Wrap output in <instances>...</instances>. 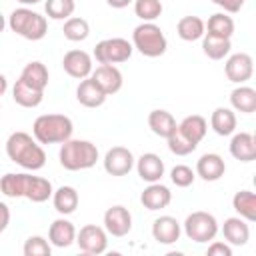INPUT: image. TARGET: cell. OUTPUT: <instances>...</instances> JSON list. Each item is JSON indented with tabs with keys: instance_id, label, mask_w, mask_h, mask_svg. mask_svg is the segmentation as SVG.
<instances>
[{
	"instance_id": "1",
	"label": "cell",
	"mask_w": 256,
	"mask_h": 256,
	"mask_svg": "<svg viewBox=\"0 0 256 256\" xmlns=\"http://www.w3.org/2000/svg\"><path fill=\"white\" fill-rule=\"evenodd\" d=\"M6 156L30 172H36L46 164V152L42 144L32 134L22 130H16L6 138Z\"/></svg>"
},
{
	"instance_id": "2",
	"label": "cell",
	"mask_w": 256,
	"mask_h": 256,
	"mask_svg": "<svg viewBox=\"0 0 256 256\" xmlns=\"http://www.w3.org/2000/svg\"><path fill=\"white\" fill-rule=\"evenodd\" d=\"M100 154L96 144H92L90 140H74L68 138L66 142H62L60 152H58V160L60 166L70 170V172H78V170H88L98 162Z\"/></svg>"
},
{
	"instance_id": "3",
	"label": "cell",
	"mask_w": 256,
	"mask_h": 256,
	"mask_svg": "<svg viewBox=\"0 0 256 256\" xmlns=\"http://www.w3.org/2000/svg\"><path fill=\"white\" fill-rule=\"evenodd\" d=\"M72 132L74 124L66 114H40L32 124V136L40 144H62Z\"/></svg>"
},
{
	"instance_id": "4",
	"label": "cell",
	"mask_w": 256,
	"mask_h": 256,
	"mask_svg": "<svg viewBox=\"0 0 256 256\" xmlns=\"http://www.w3.org/2000/svg\"><path fill=\"white\" fill-rule=\"evenodd\" d=\"M6 22H8V26H10V30L14 34H18V36H22L26 40H32V42L42 40L46 36V32H48L46 16L34 12L28 6H20V8L12 10Z\"/></svg>"
},
{
	"instance_id": "5",
	"label": "cell",
	"mask_w": 256,
	"mask_h": 256,
	"mask_svg": "<svg viewBox=\"0 0 256 256\" xmlns=\"http://www.w3.org/2000/svg\"><path fill=\"white\" fill-rule=\"evenodd\" d=\"M132 46L146 58H158L166 52L168 40L162 28L154 22H142L132 32Z\"/></svg>"
},
{
	"instance_id": "6",
	"label": "cell",
	"mask_w": 256,
	"mask_h": 256,
	"mask_svg": "<svg viewBox=\"0 0 256 256\" xmlns=\"http://www.w3.org/2000/svg\"><path fill=\"white\" fill-rule=\"evenodd\" d=\"M182 226H184V234L188 236V240H192L196 244L212 242L220 230L216 216L210 212H204V210H196V212L188 214Z\"/></svg>"
},
{
	"instance_id": "7",
	"label": "cell",
	"mask_w": 256,
	"mask_h": 256,
	"mask_svg": "<svg viewBox=\"0 0 256 256\" xmlns=\"http://www.w3.org/2000/svg\"><path fill=\"white\" fill-rule=\"evenodd\" d=\"M134 52L132 42H128L126 38L120 36H112V38H104L94 46L92 56L96 58L98 64H122L126 60H130Z\"/></svg>"
},
{
	"instance_id": "8",
	"label": "cell",
	"mask_w": 256,
	"mask_h": 256,
	"mask_svg": "<svg viewBox=\"0 0 256 256\" xmlns=\"http://www.w3.org/2000/svg\"><path fill=\"white\" fill-rule=\"evenodd\" d=\"M76 244L84 254H104L108 248V232L104 230V226L86 224L76 232Z\"/></svg>"
},
{
	"instance_id": "9",
	"label": "cell",
	"mask_w": 256,
	"mask_h": 256,
	"mask_svg": "<svg viewBox=\"0 0 256 256\" xmlns=\"http://www.w3.org/2000/svg\"><path fill=\"white\" fill-rule=\"evenodd\" d=\"M134 154L132 150H128L126 146H112L106 154H104V170L110 174V176H126L130 174V170L134 168Z\"/></svg>"
},
{
	"instance_id": "10",
	"label": "cell",
	"mask_w": 256,
	"mask_h": 256,
	"mask_svg": "<svg viewBox=\"0 0 256 256\" xmlns=\"http://www.w3.org/2000/svg\"><path fill=\"white\" fill-rule=\"evenodd\" d=\"M224 74L234 84L248 82L252 78V74H254V60H252V56L246 54V52L230 54L226 58V64H224Z\"/></svg>"
},
{
	"instance_id": "11",
	"label": "cell",
	"mask_w": 256,
	"mask_h": 256,
	"mask_svg": "<svg viewBox=\"0 0 256 256\" xmlns=\"http://www.w3.org/2000/svg\"><path fill=\"white\" fill-rule=\"evenodd\" d=\"M104 230L114 236V238H122L132 230V214L126 206L116 204L110 206L104 212Z\"/></svg>"
},
{
	"instance_id": "12",
	"label": "cell",
	"mask_w": 256,
	"mask_h": 256,
	"mask_svg": "<svg viewBox=\"0 0 256 256\" xmlns=\"http://www.w3.org/2000/svg\"><path fill=\"white\" fill-rule=\"evenodd\" d=\"M62 68L68 76L76 78V80H84L92 74L94 66H92V56L86 50H68L62 58Z\"/></svg>"
},
{
	"instance_id": "13",
	"label": "cell",
	"mask_w": 256,
	"mask_h": 256,
	"mask_svg": "<svg viewBox=\"0 0 256 256\" xmlns=\"http://www.w3.org/2000/svg\"><path fill=\"white\" fill-rule=\"evenodd\" d=\"M90 78L102 88V92L106 96L116 94L122 88V84H124L122 72L114 64H100V66H96V70H92Z\"/></svg>"
},
{
	"instance_id": "14",
	"label": "cell",
	"mask_w": 256,
	"mask_h": 256,
	"mask_svg": "<svg viewBox=\"0 0 256 256\" xmlns=\"http://www.w3.org/2000/svg\"><path fill=\"white\" fill-rule=\"evenodd\" d=\"M180 234H182V226L180 222L174 218V216H158L154 222H152V238L158 242V244H174L180 240Z\"/></svg>"
},
{
	"instance_id": "15",
	"label": "cell",
	"mask_w": 256,
	"mask_h": 256,
	"mask_svg": "<svg viewBox=\"0 0 256 256\" xmlns=\"http://www.w3.org/2000/svg\"><path fill=\"white\" fill-rule=\"evenodd\" d=\"M134 166H136V172H138V176L144 180V182H160L162 180V176H164V170H166V166H164V160L158 156V154H154V152H144L136 162H134Z\"/></svg>"
},
{
	"instance_id": "16",
	"label": "cell",
	"mask_w": 256,
	"mask_h": 256,
	"mask_svg": "<svg viewBox=\"0 0 256 256\" xmlns=\"http://www.w3.org/2000/svg\"><path fill=\"white\" fill-rule=\"evenodd\" d=\"M226 172V162L220 154L216 152H206L198 158L196 162V176H200L206 182H216L224 176Z\"/></svg>"
},
{
	"instance_id": "17",
	"label": "cell",
	"mask_w": 256,
	"mask_h": 256,
	"mask_svg": "<svg viewBox=\"0 0 256 256\" xmlns=\"http://www.w3.org/2000/svg\"><path fill=\"white\" fill-rule=\"evenodd\" d=\"M140 202H142V206L146 210H152V212L154 210H162V208H166L172 202V192H170L168 186H164L160 182H150L142 190Z\"/></svg>"
},
{
	"instance_id": "18",
	"label": "cell",
	"mask_w": 256,
	"mask_h": 256,
	"mask_svg": "<svg viewBox=\"0 0 256 256\" xmlns=\"http://www.w3.org/2000/svg\"><path fill=\"white\" fill-rule=\"evenodd\" d=\"M48 242L52 246H56V248L72 246L76 242V228H74V224L68 218H64V216L56 218L50 224V228H48Z\"/></svg>"
},
{
	"instance_id": "19",
	"label": "cell",
	"mask_w": 256,
	"mask_h": 256,
	"mask_svg": "<svg viewBox=\"0 0 256 256\" xmlns=\"http://www.w3.org/2000/svg\"><path fill=\"white\" fill-rule=\"evenodd\" d=\"M230 154L240 162L256 160V138L250 132H234L230 140Z\"/></svg>"
},
{
	"instance_id": "20",
	"label": "cell",
	"mask_w": 256,
	"mask_h": 256,
	"mask_svg": "<svg viewBox=\"0 0 256 256\" xmlns=\"http://www.w3.org/2000/svg\"><path fill=\"white\" fill-rule=\"evenodd\" d=\"M222 236L230 246H244L250 240V226L242 216H230L222 224Z\"/></svg>"
},
{
	"instance_id": "21",
	"label": "cell",
	"mask_w": 256,
	"mask_h": 256,
	"mask_svg": "<svg viewBox=\"0 0 256 256\" xmlns=\"http://www.w3.org/2000/svg\"><path fill=\"white\" fill-rule=\"evenodd\" d=\"M106 94L102 92V88L88 76L84 80H80L78 88H76V100L84 106V108H98L106 102Z\"/></svg>"
},
{
	"instance_id": "22",
	"label": "cell",
	"mask_w": 256,
	"mask_h": 256,
	"mask_svg": "<svg viewBox=\"0 0 256 256\" xmlns=\"http://www.w3.org/2000/svg\"><path fill=\"white\" fill-rule=\"evenodd\" d=\"M52 204H54V210L60 216H68V214L76 212V208L80 204L78 190L74 186H60V188H56L52 192Z\"/></svg>"
},
{
	"instance_id": "23",
	"label": "cell",
	"mask_w": 256,
	"mask_h": 256,
	"mask_svg": "<svg viewBox=\"0 0 256 256\" xmlns=\"http://www.w3.org/2000/svg\"><path fill=\"white\" fill-rule=\"evenodd\" d=\"M12 98L22 108H36L44 100V90H38V88L30 86V84H26L24 80L18 78L16 84L12 86Z\"/></svg>"
},
{
	"instance_id": "24",
	"label": "cell",
	"mask_w": 256,
	"mask_h": 256,
	"mask_svg": "<svg viewBox=\"0 0 256 256\" xmlns=\"http://www.w3.org/2000/svg\"><path fill=\"white\" fill-rule=\"evenodd\" d=\"M236 124H238V120H236V114L232 108H226V106L214 108V112L210 116V126L218 136H232L236 132Z\"/></svg>"
},
{
	"instance_id": "25",
	"label": "cell",
	"mask_w": 256,
	"mask_h": 256,
	"mask_svg": "<svg viewBox=\"0 0 256 256\" xmlns=\"http://www.w3.org/2000/svg\"><path fill=\"white\" fill-rule=\"evenodd\" d=\"M230 106H232V110L242 112V114L256 112V90L252 86H244V84L236 86L230 92Z\"/></svg>"
},
{
	"instance_id": "26",
	"label": "cell",
	"mask_w": 256,
	"mask_h": 256,
	"mask_svg": "<svg viewBox=\"0 0 256 256\" xmlns=\"http://www.w3.org/2000/svg\"><path fill=\"white\" fill-rule=\"evenodd\" d=\"M148 128H150L156 136L168 138V136L178 128V122H176V118H174L168 110L158 108V110H152V112L148 114Z\"/></svg>"
},
{
	"instance_id": "27",
	"label": "cell",
	"mask_w": 256,
	"mask_h": 256,
	"mask_svg": "<svg viewBox=\"0 0 256 256\" xmlns=\"http://www.w3.org/2000/svg\"><path fill=\"white\" fill-rule=\"evenodd\" d=\"M178 130L194 144H200L208 132V122L204 116L200 114H190L186 118H182V122H178Z\"/></svg>"
},
{
	"instance_id": "28",
	"label": "cell",
	"mask_w": 256,
	"mask_h": 256,
	"mask_svg": "<svg viewBox=\"0 0 256 256\" xmlns=\"http://www.w3.org/2000/svg\"><path fill=\"white\" fill-rule=\"evenodd\" d=\"M20 80H24L26 84H30V86H34V88H38V90H46L48 80H50V74H48V68H46L44 62L32 60V62H28V64L22 68Z\"/></svg>"
},
{
	"instance_id": "29",
	"label": "cell",
	"mask_w": 256,
	"mask_h": 256,
	"mask_svg": "<svg viewBox=\"0 0 256 256\" xmlns=\"http://www.w3.org/2000/svg\"><path fill=\"white\" fill-rule=\"evenodd\" d=\"M52 192H54V188H52V182L48 178L28 174V184H26L24 198H28L34 204H42V202L52 198Z\"/></svg>"
},
{
	"instance_id": "30",
	"label": "cell",
	"mask_w": 256,
	"mask_h": 256,
	"mask_svg": "<svg viewBox=\"0 0 256 256\" xmlns=\"http://www.w3.org/2000/svg\"><path fill=\"white\" fill-rule=\"evenodd\" d=\"M176 34L184 40V42H196L202 40V36L206 34V26L204 20L198 16H182L176 24Z\"/></svg>"
},
{
	"instance_id": "31",
	"label": "cell",
	"mask_w": 256,
	"mask_h": 256,
	"mask_svg": "<svg viewBox=\"0 0 256 256\" xmlns=\"http://www.w3.org/2000/svg\"><path fill=\"white\" fill-rule=\"evenodd\" d=\"M28 184L26 172H8L0 178V192L8 198H24Z\"/></svg>"
},
{
	"instance_id": "32",
	"label": "cell",
	"mask_w": 256,
	"mask_h": 256,
	"mask_svg": "<svg viewBox=\"0 0 256 256\" xmlns=\"http://www.w3.org/2000/svg\"><path fill=\"white\" fill-rule=\"evenodd\" d=\"M232 208L246 222H254L256 220V196H254V192L252 190H238L232 196Z\"/></svg>"
},
{
	"instance_id": "33",
	"label": "cell",
	"mask_w": 256,
	"mask_h": 256,
	"mask_svg": "<svg viewBox=\"0 0 256 256\" xmlns=\"http://www.w3.org/2000/svg\"><path fill=\"white\" fill-rule=\"evenodd\" d=\"M232 42L230 38H220V36H212V34H204L202 36V52L210 58V60H222L230 54Z\"/></svg>"
},
{
	"instance_id": "34",
	"label": "cell",
	"mask_w": 256,
	"mask_h": 256,
	"mask_svg": "<svg viewBox=\"0 0 256 256\" xmlns=\"http://www.w3.org/2000/svg\"><path fill=\"white\" fill-rule=\"evenodd\" d=\"M204 26H206V34H212V36L232 38V34H234V20L226 12L212 14L208 18V22H204Z\"/></svg>"
},
{
	"instance_id": "35",
	"label": "cell",
	"mask_w": 256,
	"mask_h": 256,
	"mask_svg": "<svg viewBox=\"0 0 256 256\" xmlns=\"http://www.w3.org/2000/svg\"><path fill=\"white\" fill-rule=\"evenodd\" d=\"M62 34L70 42H84L90 36V24H88V20H84L80 16H70L64 20Z\"/></svg>"
},
{
	"instance_id": "36",
	"label": "cell",
	"mask_w": 256,
	"mask_h": 256,
	"mask_svg": "<svg viewBox=\"0 0 256 256\" xmlns=\"http://www.w3.org/2000/svg\"><path fill=\"white\" fill-rule=\"evenodd\" d=\"M162 2L160 0H134V14L142 22H154L162 16Z\"/></svg>"
},
{
	"instance_id": "37",
	"label": "cell",
	"mask_w": 256,
	"mask_h": 256,
	"mask_svg": "<svg viewBox=\"0 0 256 256\" xmlns=\"http://www.w3.org/2000/svg\"><path fill=\"white\" fill-rule=\"evenodd\" d=\"M44 10H46V16L52 20H66L74 14L76 2L74 0H46Z\"/></svg>"
},
{
	"instance_id": "38",
	"label": "cell",
	"mask_w": 256,
	"mask_h": 256,
	"mask_svg": "<svg viewBox=\"0 0 256 256\" xmlns=\"http://www.w3.org/2000/svg\"><path fill=\"white\" fill-rule=\"evenodd\" d=\"M166 142H168V150H170L172 154H176V156H188V154H192V152L196 150V146H198V144L190 142L178 128L166 138Z\"/></svg>"
},
{
	"instance_id": "39",
	"label": "cell",
	"mask_w": 256,
	"mask_h": 256,
	"mask_svg": "<svg viewBox=\"0 0 256 256\" xmlns=\"http://www.w3.org/2000/svg\"><path fill=\"white\" fill-rule=\"evenodd\" d=\"M24 256H50L52 254V244L44 236H28L24 246H22Z\"/></svg>"
},
{
	"instance_id": "40",
	"label": "cell",
	"mask_w": 256,
	"mask_h": 256,
	"mask_svg": "<svg viewBox=\"0 0 256 256\" xmlns=\"http://www.w3.org/2000/svg\"><path fill=\"white\" fill-rule=\"evenodd\" d=\"M170 180H172V184L178 186V188H188V186L194 184L196 172H194L190 166H186V164H176V166L170 170Z\"/></svg>"
},
{
	"instance_id": "41",
	"label": "cell",
	"mask_w": 256,
	"mask_h": 256,
	"mask_svg": "<svg viewBox=\"0 0 256 256\" xmlns=\"http://www.w3.org/2000/svg\"><path fill=\"white\" fill-rule=\"evenodd\" d=\"M208 256H232V246L228 242H218V240H212L208 250H206Z\"/></svg>"
},
{
	"instance_id": "42",
	"label": "cell",
	"mask_w": 256,
	"mask_h": 256,
	"mask_svg": "<svg viewBox=\"0 0 256 256\" xmlns=\"http://www.w3.org/2000/svg\"><path fill=\"white\" fill-rule=\"evenodd\" d=\"M216 6H220L226 14H236V12H240V8L244 6V2L246 0H212Z\"/></svg>"
},
{
	"instance_id": "43",
	"label": "cell",
	"mask_w": 256,
	"mask_h": 256,
	"mask_svg": "<svg viewBox=\"0 0 256 256\" xmlns=\"http://www.w3.org/2000/svg\"><path fill=\"white\" fill-rule=\"evenodd\" d=\"M10 224V208L6 202H0V234L8 228Z\"/></svg>"
},
{
	"instance_id": "44",
	"label": "cell",
	"mask_w": 256,
	"mask_h": 256,
	"mask_svg": "<svg viewBox=\"0 0 256 256\" xmlns=\"http://www.w3.org/2000/svg\"><path fill=\"white\" fill-rule=\"evenodd\" d=\"M130 2H134V0H106V4H108V6L118 8V10H120V8H126Z\"/></svg>"
},
{
	"instance_id": "45",
	"label": "cell",
	"mask_w": 256,
	"mask_h": 256,
	"mask_svg": "<svg viewBox=\"0 0 256 256\" xmlns=\"http://www.w3.org/2000/svg\"><path fill=\"white\" fill-rule=\"evenodd\" d=\"M6 90H8V80H6L4 74H0V96H4Z\"/></svg>"
},
{
	"instance_id": "46",
	"label": "cell",
	"mask_w": 256,
	"mask_h": 256,
	"mask_svg": "<svg viewBox=\"0 0 256 256\" xmlns=\"http://www.w3.org/2000/svg\"><path fill=\"white\" fill-rule=\"evenodd\" d=\"M6 24H8V22H6V16H4L2 12H0V34L4 32V28H6Z\"/></svg>"
},
{
	"instance_id": "47",
	"label": "cell",
	"mask_w": 256,
	"mask_h": 256,
	"mask_svg": "<svg viewBox=\"0 0 256 256\" xmlns=\"http://www.w3.org/2000/svg\"><path fill=\"white\" fill-rule=\"evenodd\" d=\"M22 6H34V4H38V2H42V0H18Z\"/></svg>"
},
{
	"instance_id": "48",
	"label": "cell",
	"mask_w": 256,
	"mask_h": 256,
	"mask_svg": "<svg viewBox=\"0 0 256 256\" xmlns=\"http://www.w3.org/2000/svg\"><path fill=\"white\" fill-rule=\"evenodd\" d=\"M0 106H2V104H0Z\"/></svg>"
}]
</instances>
